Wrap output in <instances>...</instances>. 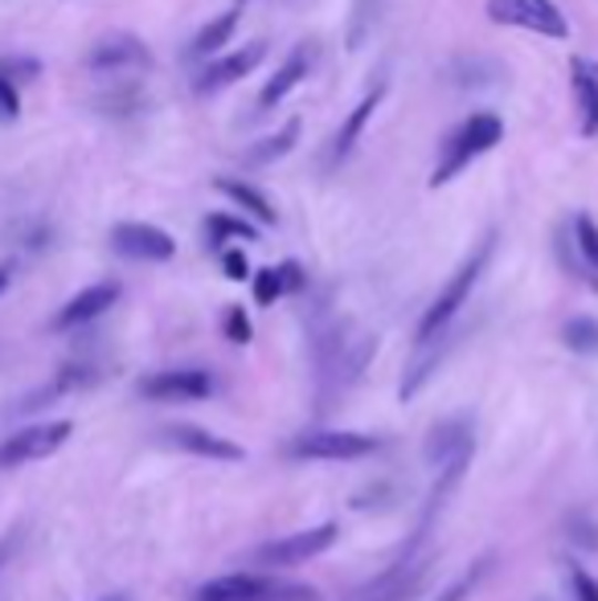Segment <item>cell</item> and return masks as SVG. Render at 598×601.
Instances as JSON below:
<instances>
[{
    "label": "cell",
    "instance_id": "cell-1",
    "mask_svg": "<svg viewBox=\"0 0 598 601\" xmlns=\"http://www.w3.org/2000/svg\"><path fill=\"white\" fill-rule=\"evenodd\" d=\"M492 250H496V234H484V241H480L476 250H472V255H467L460 267H455V274H451V279L439 287V294L431 299V308L422 311L419 332H414V340H419V344H431V340H439V335L447 332L451 320L460 315L463 303H467V299H472V291H476L480 274L488 270Z\"/></svg>",
    "mask_w": 598,
    "mask_h": 601
},
{
    "label": "cell",
    "instance_id": "cell-2",
    "mask_svg": "<svg viewBox=\"0 0 598 601\" xmlns=\"http://www.w3.org/2000/svg\"><path fill=\"white\" fill-rule=\"evenodd\" d=\"M501 139H504L501 115H496V111H472L467 120L455 123V132L443 139V147H439V160H435V168H431V188L451 185L467 164H476L480 156L492 152Z\"/></svg>",
    "mask_w": 598,
    "mask_h": 601
},
{
    "label": "cell",
    "instance_id": "cell-3",
    "mask_svg": "<svg viewBox=\"0 0 598 601\" xmlns=\"http://www.w3.org/2000/svg\"><path fill=\"white\" fill-rule=\"evenodd\" d=\"M197 601H320L312 586L275 581L267 573H230L214 577L197 589Z\"/></svg>",
    "mask_w": 598,
    "mask_h": 601
},
{
    "label": "cell",
    "instance_id": "cell-4",
    "mask_svg": "<svg viewBox=\"0 0 598 601\" xmlns=\"http://www.w3.org/2000/svg\"><path fill=\"white\" fill-rule=\"evenodd\" d=\"M492 25L520 29V33H537L545 41H566L570 38V21L554 0H488L484 4Z\"/></svg>",
    "mask_w": 598,
    "mask_h": 601
},
{
    "label": "cell",
    "instance_id": "cell-5",
    "mask_svg": "<svg viewBox=\"0 0 598 601\" xmlns=\"http://www.w3.org/2000/svg\"><path fill=\"white\" fill-rule=\"evenodd\" d=\"M381 442L361 429H308L287 442V455L308 458V463H349V458L373 455Z\"/></svg>",
    "mask_w": 598,
    "mask_h": 601
},
{
    "label": "cell",
    "instance_id": "cell-6",
    "mask_svg": "<svg viewBox=\"0 0 598 601\" xmlns=\"http://www.w3.org/2000/svg\"><path fill=\"white\" fill-rule=\"evenodd\" d=\"M340 528L337 524H316V528H303V532H291V536H279L271 545H262L255 552V564H267V569H291V564H303L328 552V548L337 545Z\"/></svg>",
    "mask_w": 598,
    "mask_h": 601
},
{
    "label": "cell",
    "instance_id": "cell-7",
    "mask_svg": "<svg viewBox=\"0 0 598 601\" xmlns=\"http://www.w3.org/2000/svg\"><path fill=\"white\" fill-rule=\"evenodd\" d=\"M70 429H74L70 422H45V426H25V429H17V434H9V438L0 442V470L50 458L54 450L66 446Z\"/></svg>",
    "mask_w": 598,
    "mask_h": 601
},
{
    "label": "cell",
    "instance_id": "cell-8",
    "mask_svg": "<svg viewBox=\"0 0 598 601\" xmlns=\"http://www.w3.org/2000/svg\"><path fill=\"white\" fill-rule=\"evenodd\" d=\"M111 250L132 258V262H173L177 241H173V234H164L161 226H148V221H120L111 229Z\"/></svg>",
    "mask_w": 598,
    "mask_h": 601
},
{
    "label": "cell",
    "instance_id": "cell-9",
    "mask_svg": "<svg viewBox=\"0 0 598 601\" xmlns=\"http://www.w3.org/2000/svg\"><path fill=\"white\" fill-rule=\"evenodd\" d=\"M267 58V41H246L243 50H226V54L209 58L205 70L193 79V91L197 94H218L234 82H243L250 70H259V62Z\"/></svg>",
    "mask_w": 598,
    "mask_h": 601
},
{
    "label": "cell",
    "instance_id": "cell-10",
    "mask_svg": "<svg viewBox=\"0 0 598 601\" xmlns=\"http://www.w3.org/2000/svg\"><path fill=\"white\" fill-rule=\"evenodd\" d=\"M152 66V50L136 33H111V38L95 41L91 54H86V70L95 74H115V70H148Z\"/></svg>",
    "mask_w": 598,
    "mask_h": 601
},
{
    "label": "cell",
    "instance_id": "cell-11",
    "mask_svg": "<svg viewBox=\"0 0 598 601\" xmlns=\"http://www.w3.org/2000/svg\"><path fill=\"white\" fill-rule=\"evenodd\" d=\"M214 393V381L202 369H164L140 381V397L148 401H202Z\"/></svg>",
    "mask_w": 598,
    "mask_h": 601
},
{
    "label": "cell",
    "instance_id": "cell-12",
    "mask_svg": "<svg viewBox=\"0 0 598 601\" xmlns=\"http://www.w3.org/2000/svg\"><path fill=\"white\" fill-rule=\"evenodd\" d=\"M385 103V79H378L373 86H369L365 94H361V103H357L349 115H344V123H340V132L332 135V147H328V164H344L349 156H353V147L361 144V135H365L369 120L378 115V107Z\"/></svg>",
    "mask_w": 598,
    "mask_h": 601
},
{
    "label": "cell",
    "instance_id": "cell-13",
    "mask_svg": "<svg viewBox=\"0 0 598 601\" xmlns=\"http://www.w3.org/2000/svg\"><path fill=\"white\" fill-rule=\"evenodd\" d=\"M570 94L578 111V135L598 139V62L586 54L570 58Z\"/></svg>",
    "mask_w": 598,
    "mask_h": 601
},
{
    "label": "cell",
    "instance_id": "cell-14",
    "mask_svg": "<svg viewBox=\"0 0 598 601\" xmlns=\"http://www.w3.org/2000/svg\"><path fill=\"white\" fill-rule=\"evenodd\" d=\"M312 62H316V41H299V45H291V54L279 62V70H275L271 79H267V86L259 91V107L262 111L279 107L287 94L312 74Z\"/></svg>",
    "mask_w": 598,
    "mask_h": 601
},
{
    "label": "cell",
    "instance_id": "cell-15",
    "mask_svg": "<svg viewBox=\"0 0 598 601\" xmlns=\"http://www.w3.org/2000/svg\"><path fill=\"white\" fill-rule=\"evenodd\" d=\"M115 303H120V282H95V287H82V291L66 303V308L54 315V328H58V332L82 328V323H91V320H99V315H107Z\"/></svg>",
    "mask_w": 598,
    "mask_h": 601
},
{
    "label": "cell",
    "instance_id": "cell-16",
    "mask_svg": "<svg viewBox=\"0 0 598 601\" xmlns=\"http://www.w3.org/2000/svg\"><path fill=\"white\" fill-rule=\"evenodd\" d=\"M164 438L197 458H214V463H238V458H243V446H234V442L218 438V434H209V429L202 426H168Z\"/></svg>",
    "mask_w": 598,
    "mask_h": 601
},
{
    "label": "cell",
    "instance_id": "cell-17",
    "mask_svg": "<svg viewBox=\"0 0 598 601\" xmlns=\"http://www.w3.org/2000/svg\"><path fill=\"white\" fill-rule=\"evenodd\" d=\"M238 21H243V4H230L221 17H214L209 25H202V29H197V38L189 41V58H197V62H209V58L226 54V41L234 38Z\"/></svg>",
    "mask_w": 598,
    "mask_h": 601
},
{
    "label": "cell",
    "instance_id": "cell-18",
    "mask_svg": "<svg viewBox=\"0 0 598 601\" xmlns=\"http://www.w3.org/2000/svg\"><path fill=\"white\" fill-rule=\"evenodd\" d=\"M472 426H467V417H451V422H443V426H435V434L426 438V463L431 467H447L451 458H460L463 450H472Z\"/></svg>",
    "mask_w": 598,
    "mask_h": 601
},
{
    "label": "cell",
    "instance_id": "cell-19",
    "mask_svg": "<svg viewBox=\"0 0 598 601\" xmlns=\"http://www.w3.org/2000/svg\"><path fill=\"white\" fill-rule=\"evenodd\" d=\"M296 144H299V120H287L279 132L262 135L259 144L246 147L243 168H271V164H279L283 156H291V147Z\"/></svg>",
    "mask_w": 598,
    "mask_h": 601
},
{
    "label": "cell",
    "instance_id": "cell-20",
    "mask_svg": "<svg viewBox=\"0 0 598 601\" xmlns=\"http://www.w3.org/2000/svg\"><path fill=\"white\" fill-rule=\"evenodd\" d=\"M214 185H218V193H226V197L243 209V217H255V221H262V226H271L275 221V205L262 188L246 185V180H238V176H218Z\"/></svg>",
    "mask_w": 598,
    "mask_h": 601
},
{
    "label": "cell",
    "instance_id": "cell-21",
    "mask_svg": "<svg viewBox=\"0 0 598 601\" xmlns=\"http://www.w3.org/2000/svg\"><path fill=\"white\" fill-rule=\"evenodd\" d=\"M205 241H209L214 250H226V241H259V229L250 226L246 217L209 214L205 217Z\"/></svg>",
    "mask_w": 598,
    "mask_h": 601
},
{
    "label": "cell",
    "instance_id": "cell-22",
    "mask_svg": "<svg viewBox=\"0 0 598 601\" xmlns=\"http://www.w3.org/2000/svg\"><path fill=\"white\" fill-rule=\"evenodd\" d=\"M148 107V99H144V91L140 86H111V91H103L95 99V111L99 115H111V120H132V115H140V111Z\"/></svg>",
    "mask_w": 598,
    "mask_h": 601
},
{
    "label": "cell",
    "instance_id": "cell-23",
    "mask_svg": "<svg viewBox=\"0 0 598 601\" xmlns=\"http://www.w3.org/2000/svg\"><path fill=\"white\" fill-rule=\"evenodd\" d=\"M574 255L582 258L586 270H598V226L590 214L574 217Z\"/></svg>",
    "mask_w": 598,
    "mask_h": 601
},
{
    "label": "cell",
    "instance_id": "cell-24",
    "mask_svg": "<svg viewBox=\"0 0 598 601\" xmlns=\"http://www.w3.org/2000/svg\"><path fill=\"white\" fill-rule=\"evenodd\" d=\"M561 335H566L570 352H578V356H595L598 352V320H590V315H574L561 328Z\"/></svg>",
    "mask_w": 598,
    "mask_h": 601
},
{
    "label": "cell",
    "instance_id": "cell-25",
    "mask_svg": "<svg viewBox=\"0 0 598 601\" xmlns=\"http://www.w3.org/2000/svg\"><path fill=\"white\" fill-rule=\"evenodd\" d=\"M279 294L283 291V279H279V267H267L255 274V303H262V308H271Z\"/></svg>",
    "mask_w": 598,
    "mask_h": 601
},
{
    "label": "cell",
    "instance_id": "cell-26",
    "mask_svg": "<svg viewBox=\"0 0 598 601\" xmlns=\"http://www.w3.org/2000/svg\"><path fill=\"white\" fill-rule=\"evenodd\" d=\"M41 74V62H33V58H0V79H9L21 91V82L25 79H38Z\"/></svg>",
    "mask_w": 598,
    "mask_h": 601
},
{
    "label": "cell",
    "instance_id": "cell-27",
    "mask_svg": "<svg viewBox=\"0 0 598 601\" xmlns=\"http://www.w3.org/2000/svg\"><path fill=\"white\" fill-rule=\"evenodd\" d=\"M21 115V91L9 79H0V120L13 123Z\"/></svg>",
    "mask_w": 598,
    "mask_h": 601
},
{
    "label": "cell",
    "instance_id": "cell-28",
    "mask_svg": "<svg viewBox=\"0 0 598 601\" xmlns=\"http://www.w3.org/2000/svg\"><path fill=\"white\" fill-rule=\"evenodd\" d=\"M226 335H230L234 344H246V340H250V320H246L243 308L226 311Z\"/></svg>",
    "mask_w": 598,
    "mask_h": 601
},
{
    "label": "cell",
    "instance_id": "cell-29",
    "mask_svg": "<svg viewBox=\"0 0 598 601\" xmlns=\"http://www.w3.org/2000/svg\"><path fill=\"white\" fill-rule=\"evenodd\" d=\"M570 586L578 601H598V581L586 569H570Z\"/></svg>",
    "mask_w": 598,
    "mask_h": 601
},
{
    "label": "cell",
    "instance_id": "cell-30",
    "mask_svg": "<svg viewBox=\"0 0 598 601\" xmlns=\"http://www.w3.org/2000/svg\"><path fill=\"white\" fill-rule=\"evenodd\" d=\"M221 270H226V279H246L250 262H246L243 250H221Z\"/></svg>",
    "mask_w": 598,
    "mask_h": 601
},
{
    "label": "cell",
    "instance_id": "cell-31",
    "mask_svg": "<svg viewBox=\"0 0 598 601\" xmlns=\"http://www.w3.org/2000/svg\"><path fill=\"white\" fill-rule=\"evenodd\" d=\"M279 279H283V291H299V287H303V270H299L296 262H283V267H279Z\"/></svg>",
    "mask_w": 598,
    "mask_h": 601
},
{
    "label": "cell",
    "instance_id": "cell-32",
    "mask_svg": "<svg viewBox=\"0 0 598 601\" xmlns=\"http://www.w3.org/2000/svg\"><path fill=\"white\" fill-rule=\"evenodd\" d=\"M467 589H472V577H463L460 586H451L447 593H443V598H435V601H463V593H467Z\"/></svg>",
    "mask_w": 598,
    "mask_h": 601
},
{
    "label": "cell",
    "instance_id": "cell-33",
    "mask_svg": "<svg viewBox=\"0 0 598 601\" xmlns=\"http://www.w3.org/2000/svg\"><path fill=\"white\" fill-rule=\"evenodd\" d=\"M9 279H13V267H0V294H4V287H9Z\"/></svg>",
    "mask_w": 598,
    "mask_h": 601
},
{
    "label": "cell",
    "instance_id": "cell-34",
    "mask_svg": "<svg viewBox=\"0 0 598 601\" xmlns=\"http://www.w3.org/2000/svg\"><path fill=\"white\" fill-rule=\"evenodd\" d=\"M107 601H115V598H107Z\"/></svg>",
    "mask_w": 598,
    "mask_h": 601
}]
</instances>
